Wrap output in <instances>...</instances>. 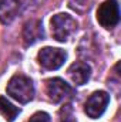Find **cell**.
Listing matches in <instances>:
<instances>
[{
  "label": "cell",
  "mask_w": 121,
  "mask_h": 122,
  "mask_svg": "<svg viewBox=\"0 0 121 122\" xmlns=\"http://www.w3.org/2000/svg\"><path fill=\"white\" fill-rule=\"evenodd\" d=\"M97 21L101 24V27L110 30L114 29L120 21V7L117 0H105L103 4H100L97 10Z\"/></svg>",
  "instance_id": "3"
},
{
  "label": "cell",
  "mask_w": 121,
  "mask_h": 122,
  "mask_svg": "<svg viewBox=\"0 0 121 122\" xmlns=\"http://www.w3.org/2000/svg\"><path fill=\"white\" fill-rule=\"evenodd\" d=\"M68 77L76 85H84L91 77V67L83 61L73 62L68 68Z\"/></svg>",
  "instance_id": "8"
},
{
  "label": "cell",
  "mask_w": 121,
  "mask_h": 122,
  "mask_svg": "<svg viewBox=\"0 0 121 122\" xmlns=\"http://www.w3.org/2000/svg\"><path fill=\"white\" fill-rule=\"evenodd\" d=\"M7 94L19 101L20 104H27L34 98V85L27 75L16 74L10 78L7 84Z\"/></svg>",
  "instance_id": "1"
},
{
  "label": "cell",
  "mask_w": 121,
  "mask_h": 122,
  "mask_svg": "<svg viewBox=\"0 0 121 122\" xmlns=\"http://www.w3.org/2000/svg\"><path fill=\"white\" fill-rule=\"evenodd\" d=\"M46 90H47L49 98H50L54 104L67 101V99L73 98V95H74V90H73L64 80H61V78H51V80H47V82H46Z\"/></svg>",
  "instance_id": "5"
},
{
  "label": "cell",
  "mask_w": 121,
  "mask_h": 122,
  "mask_svg": "<svg viewBox=\"0 0 121 122\" xmlns=\"http://www.w3.org/2000/svg\"><path fill=\"white\" fill-rule=\"evenodd\" d=\"M0 114L4 117V119L7 122H13L20 114V109L17 107H14L7 98L0 97Z\"/></svg>",
  "instance_id": "10"
},
{
  "label": "cell",
  "mask_w": 121,
  "mask_h": 122,
  "mask_svg": "<svg viewBox=\"0 0 121 122\" xmlns=\"http://www.w3.org/2000/svg\"><path fill=\"white\" fill-rule=\"evenodd\" d=\"M50 24H51L53 38H56L60 43L68 41L73 37V34L77 31V26H78L76 19L67 13H59V14L53 16Z\"/></svg>",
  "instance_id": "2"
},
{
  "label": "cell",
  "mask_w": 121,
  "mask_h": 122,
  "mask_svg": "<svg viewBox=\"0 0 121 122\" xmlns=\"http://www.w3.org/2000/svg\"><path fill=\"white\" fill-rule=\"evenodd\" d=\"M108 102H110V95L105 91H95L94 94H91L88 97V99L86 101V105H84V111L86 114L93 118V119H97L100 118L107 107H108Z\"/></svg>",
  "instance_id": "6"
},
{
  "label": "cell",
  "mask_w": 121,
  "mask_h": 122,
  "mask_svg": "<svg viewBox=\"0 0 121 122\" xmlns=\"http://www.w3.org/2000/svg\"><path fill=\"white\" fill-rule=\"evenodd\" d=\"M20 10L19 0H0V21L3 24H10Z\"/></svg>",
  "instance_id": "9"
},
{
  "label": "cell",
  "mask_w": 121,
  "mask_h": 122,
  "mask_svg": "<svg viewBox=\"0 0 121 122\" xmlns=\"http://www.w3.org/2000/svg\"><path fill=\"white\" fill-rule=\"evenodd\" d=\"M66 60H67V53L61 48H54V47H44L37 54L38 64L50 71L59 70Z\"/></svg>",
  "instance_id": "4"
},
{
  "label": "cell",
  "mask_w": 121,
  "mask_h": 122,
  "mask_svg": "<svg viewBox=\"0 0 121 122\" xmlns=\"http://www.w3.org/2000/svg\"><path fill=\"white\" fill-rule=\"evenodd\" d=\"M29 122H51V118L47 112H36L29 119Z\"/></svg>",
  "instance_id": "11"
},
{
  "label": "cell",
  "mask_w": 121,
  "mask_h": 122,
  "mask_svg": "<svg viewBox=\"0 0 121 122\" xmlns=\"http://www.w3.org/2000/svg\"><path fill=\"white\" fill-rule=\"evenodd\" d=\"M23 41H24V46L29 47L33 46L34 43L40 41L44 38V30H43V24L40 20H30L24 24L23 27Z\"/></svg>",
  "instance_id": "7"
}]
</instances>
